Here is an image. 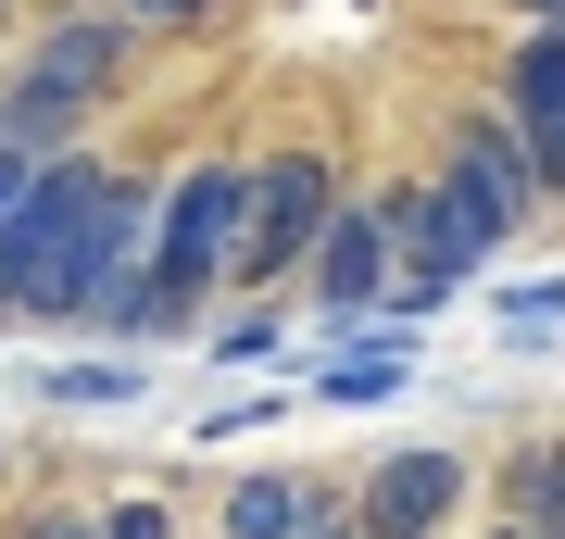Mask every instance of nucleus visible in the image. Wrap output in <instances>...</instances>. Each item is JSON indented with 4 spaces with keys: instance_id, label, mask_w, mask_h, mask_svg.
Returning a JSON list of instances; mask_svg holds the SVG:
<instances>
[{
    "instance_id": "f257e3e1",
    "label": "nucleus",
    "mask_w": 565,
    "mask_h": 539,
    "mask_svg": "<svg viewBox=\"0 0 565 539\" xmlns=\"http://www.w3.org/2000/svg\"><path fill=\"white\" fill-rule=\"evenodd\" d=\"M139 239H151V188L139 176H114L88 151L25 163L13 214H0V314H25V326H76L88 314L102 326L126 263H139Z\"/></svg>"
},
{
    "instance_id": "423d86ee",
    "label": "nucleus",
    "mask_w": 565,
    "mask_h": 539,
    "mask_svg": "<svg viewBox=\"0 0 565 539\" xmlns=\"http://www.w3.org/2000/svg\"><path fill=\"white\" fill-rule=\"evenodd\" d=\"M377 239H390V301H403V326H415V314H440V301L490 263V251L452 226V201H440V188H390V201H377Z\"/></svg>"
},
{
    "instance_id": "dca6fc26",
    "label": "nucleus",
    "mask_w": 565,
    "mask_h": 539,
    "mask_svg": "<svg viewBox=\"0 0 565 539\" xmlns=\"http://www.w3.org/2000/svg\"><path fill=\"white\" fill-rule=\"evenodd\" d=\"M114 13H139V25H189V13H214V0H114Z\"/></svg>"
},
{
    "instance_id": "aec40b11",
    "label": "nucleus",
    "mask_w": 565,
    "mask_h": 539,
    "mask_svg": "<svg viewBox=\"0 0 565 539\" xmlns=\"http://www.w3.org/2000/svg\"><path fill=\"white\" fill-rule=\"evenodd\" d=\"M302 539H352V527H340V515H315V527H302Z\"/></svg>"
},
{
    "instance_id": "2eb2a0df",
    "label": "nucleus",
    "mask_w": 565,
    "mask_h": 539,
    "mask_svg": "<svg viewBox=\"0 0 565 539\" xmlns=\"http://www.w3.org/2000/svg\"><path fill=\"white\" fill-rule=\"evenodd\" d=\"M102 539H177V527H163V502H102Z\"/></svg>"
},
{
    "instance_id": "39448f33",
    "label": "nucleus",
    "mask_w": 565,
    "mask_h": 539,
    "mask_svg": "<svg viewBox=\"0 0 565 539\" xmlns=\"http://www.w3.org/2000/svg\"><path fill=\"white\" fill-rule=\"evenodd\" d=\"M114 63H126V13H76V25H51L39 51H25V76H13V139H63V126L88 114V100L114 88Z\"/></svg>"
},
{
    "instance_id": "412c9836",
    "label": "nucleus",
    "mask_w": 565,
    "mask_h": 539,
    "mask_svg": "<svg viewBox=\"0 0 565 539\" xmlns=\"http://www.w3.org/2000/svg\"><path fill=\"white\" fill-rule=\"evenodd\" d=\"M503 539H527V527H503Z\"/></svg>"
},
{
    "instance_id": "1a4fd4ad",
    "label": "nucleus",
    "mask_w": 565,
    "mask_h": 539,
    "mask_svg": "<svg viewBox=\"0 0 565 539\" xmlns=\"http://www.w3.org/2000/svg\"><path fill=\"white\" fill-rule=\"evenodd\" d=\"M503 126H515L527 176L565 188V25H527V51L503 63Z\"/></svg>"
},
{
    "instance_id": "20e7f679",
    "label": "nucleus",
    "mask_w": 565,
    "mask_h": 539,
    "mask_svg": "<svg viewBox=\"0 0 565 539\" xmlns=\"http://www.w3.org/2000/svg\"><path fill=\"white\" fill-rule=\"evenodd\" d=\"M440 201H452V226L478 251H503L527 214H541V176H527V151H515V126L503 114H452V151H440Z\"/></svg>"
},
{
    "instance_id": "6e6552de",
    "label": "nucleus",
    "mask_w": 565,
    "mask_h": 539,
    "mask_svg": "<svg viewBox=\"0 0 565 539\" xmlns=\"http://www.w3.org/2000/svg\"><path fill=\"white\" fill-rule=\"evenodd\" d=\"M302 277H315V314H327V326H364V314H377V301H390V239H377V201H352V214H327V226H315Z\"/></svg>"
},
{
    "instance_id": "0eeeda50",
    "label": "nucleus",
    "mask_w": 565,
    "mask_h": 539,
    "mask_svg": "<svg viewBox=\"0 0 565 539\" xmlns=\"http://www.w3.org/2000/svg\"><path fill=\"white\" fill-rule=\"evenodd\" d=\"M465 502V452H390L352 489V539H440Z\"/></svg>"
},
{
    "instance_id": "a211bd4d",
    "label": "nucleus",
    "mask_w": 565,
    "mask_h": 539,
    "mask_svg": "<svg viewBox=\"0 0 565 539\" xmlns=\"http://www.w3.org/2000/svg\"><path fill=\"white\" fill-rule=\"evenodd\" d=\"M13 188H25V151H0V214H13Z\"/></svg>"
},
{
    "instance_id": "9d476101",
    "label": "nucleus",
    "mask_w": 565,
    "mask_h": 539,
    "mask_svg": "<svg viewBox=\"0 0 565 539\" xmlns=\"http://www.w3.org/2000/svg\"><path fill=\"white\" fill-rule=\"evenodd\" d=\"M415 377V326H377V339H340V352H327V401H390V389H403Z\"/></svg>"
},
{
    "instance_id": "ddd939ff",
    "label": "nucleus",
    "mask_w": 565,
    "mask_h": 539,
    "mask_svg": "<svg viewBox=\"0 0 565 539\" xmlns=\"http://www.w3.org/2000/svg\"><path fill=\"white\" fill-rule=\"evenodd\" d=\"M39 389H51V401H139V364H126V352H102V364H51Z\"/></svg>"
},
{
    "instance_id": "f8f14e48",
    "label": "nucleus",
    "mask_w": 565,
    "mask_h": 539,
    "mask_svg": "<svg viewBox=\"0 0 565 539\" xmlns=\"http://www.w3.org/2000/svg\"><path fill=\"white\" fill-rule=\"evenodd\" d=\"M327 502L302 477H226V539H302Z\"/></svg>"
},
{
    "instance_id": "f3484780",
    "label": "nucleus",
    "mask_w": 565,
    "mask_h": 539,
    "mask_svg": "<svg viewBox=\"0 0 565 539\" xmlns=\"http://www.w3.org/2000/svg\"><path fill=\"white\" fill-rule=\"evenodd\" d=\"M25 539H102V515H39Z\"/></svg>"
},
{
    "instance_id": "6ab92c4d",
    "label": "nucleus",
    "mask_w": 565,
    "mask_h": 539,
    "mask_svg": "<svg viewBox=\"0 0 565 539\" xmlns=\"http://www.w3.org/2000/svg\"><path fill=\"white\" fill-rule=\"evenodd\" d=\"M515 13H527V25H565V0H515Z\"/></svg>"
},
{
    "instance_id": "7ed1b4c3",
    "label": "nucleus",
    "mask_w": 565,
    "mask_h": 539,
    "mask_svg": "<svg viewBox=\"0 0 565 539\" xmlns=\"http://www.w3.org/2000/svg\"><path fill=\"white\" fill-rule=\"evenodd\" d=\"M327 214H340L327 151H264V163H239V239H226V289H277V277H302V251H315Z\"/></svg>"
},
{
    "instance_id": "9b49d317",
    "label": "nucleus",
    "mask_w": 565,
    "mask_h": 539,
    "mask_svg": "<svg viewBox=\"0 0 565 539\" xmlns=\"http://www.w3.org/2000/svg\"><path fill=\"white\" fill-rule=\"evenodd\" d=\"M503 527L565 539V440H527V452L503 464Z\"/></svg>"
},
{
    "instance_id": "4468645a",
    "label": "nucleus",
    "mask_w": 565,
    "mask_h": 539,
    "mask_svg": "<svg viewBox=\"0 0 565 539\" xmlns=\"http://www.w3.org/2000/svg\"><path fill=\"white\" fill-rule=\"evenodd\" d=\"M503 326H565V277H541V289H503Z\"/></svg>"
},
{
    "instance_id": "f03ea898",
    "label": "nucleus",
    "mask_w": 565,
    "mask_h": 539,
    "mask_svg": "<svg viewBox=\"0 0 565 539\" xmlns=\"http://www.w3.org/2000/svg\"><path fill=\"white\" fill-rule=\"evenodd\" d=\"M226 239H239V163H189V176L151 201V239H139V263H126L102 326L114 339H177V326L226 289Z\"/></svg>"
}]
</instances>
